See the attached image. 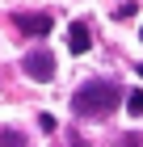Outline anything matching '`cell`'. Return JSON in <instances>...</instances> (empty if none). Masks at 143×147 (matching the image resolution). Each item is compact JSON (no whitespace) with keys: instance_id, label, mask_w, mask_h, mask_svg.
I'll list each match as a JSON object with an SVG mask.
<instances>
[{"instance_id":"cell-7","label":"cell","mask_w":143,"mask_h":147,"mask_svg":"<svg viewBox=\"0 0 143 147\" xmlns=\"http://www.w3.org/2000/svg\"><path fill=\"white\" fill-rule=\"evenodd\" d=\"M114 17H118V21H122V17H135V0H122L118 9H114Z\"/></svg>"},{"instance_id":"cell-6","label":"cell","mask_w":143,"mask_h":147,"mask_svg":"<svg viewBox=\"0 0 143 147\" xmlns=\"http://www.w3.org/2000/svg\"><path fill=\"white\" fill-rule=\"evenodd\" d=\"M126 109H131L135 118H143V92H139V88H131V92H126Z\"/></svg>"},{"instance_id":"cell-2","label":"cell","mask_w":143,"mask_h":147,"mask_svg":"<svg viewBox=\"0 0 143 147\" xmlns=\"http://www.w3.org/2000/svg\"><path fill=\"white\" fill-rule=\"evenodd\" d=\"M21 71L30 80H38V84H46V80H55V55L51 51H30L21 59Z\"/></svg>"},{"instance_id":"cell-4","label":"cell","mask_w":143,"mask_h":147,"mask_svg":"<svg viewBox=\"0 0 143 147\" xmlns=\"http://www.w3.org/2000/svg\"><path fill=\"white\" fill-rule=\"evenodd\" d=\"M88 46H93V25L88 21H72L67 25V51L72 55H84Z\"/></svg>"},{"instance_id":"cell-12","label":"cell","mask_w":143,"mask_h":147,"mask_svg":"<svg viewBox=\"0 0 143 147\" xmlns=\"http://www.w3.org/2000/svg\"><path fill=\"white\" fill-rule=\"evenodd\" d=\"M139 38H143V30H139Z\"/></svg>"},{"instance_id":"cell-9","label":"cell","mask_w":143,"mask_h":147,"mask_svg":"<svg viewBox=\"0 0 143 147\" xmlns=\"http://www.w3.org/2000/svg\"><path fill=\"white\" fill-rule=\"evenodd\" d=\"M67 147H88V143H84V135H80V130H72V135H67Z\"/></svg>"},{"instance_id":"cell-10","label":"cell","mask_w":143,"mask_h":147,"mask_svg":"<svg viewBox=\"0 0 143 147\" xmlns=\"http://www.w3.org/2000/svg\"><path fill=\"white\" fill-rule=\"evenodd\" d=\"M122 147H143V139H139V135H126V139H122Z\"/></svg>"},{"instance_id":"cell-5","label":"cell","mask_w":143,"mask_h":147,"mask_svg":"<svg viewBox=\"0 0 143 147\" xmlns=\"http://www.w3.org/2000/svg\"><path fill=\"white\" fill-rule=\"evenodd\" d=\"M0 147H25L21 130H13V126H0Z\"/></svg>"},{"instance_id":"cell-1","label":"cell","mask_w":143,"mask_h":147,"mask_svg":"<svg viewBox=\"0 0 143 147\" xmlns=\"http://www.w3.org/2000/svg\"><path fill=\"white\" fill-rule=\"evenodd\" d=\"M122 84L118 80H105V76H97V80H84L76 88V97H72V113L76 118H88V122H97V118H110L114 109L122 105Z\"/></svg>"},{"instance_id":"cell-3","label":"cell","mask_w":143,"mask_h":147,"mask_svg":"<svg viewBox=\"0 0 143 147\" xmlns=\"http://www.w3.org/2000/svg\"><path fill=\"white\" fill-rule=\"evenodd\" d=\"M13 25L21 34H30V38H42V34L55 30V17L51 13H13Z\"/></svg>"},{"instance_id":"cell-11","label":"cell","mask_w":143,"mask_h":147,"mask_svg":"<svg viewBox=\"0 0 143 147\" xmlns=\"http://www.w3.org/2000/svg\"><path fill=\"white\" fill-rule=\"evenodd\" d=\"M139 76H143V63H139Z\"/></svg>"},{"instance_id":"cell-8","label":"cell","mask_w":143,"mask_h":147,"mask_svg":"<svg viewBox=\"0 0 143 147\" xmlns=\"http://www.w3.org/2000/svg\"><path fill=\"white\" fill-rule=\"evenodd\" d=\"M38 126H42L46 135H55V118H51V113H38Z\"/></svg>"}]
</instances>
